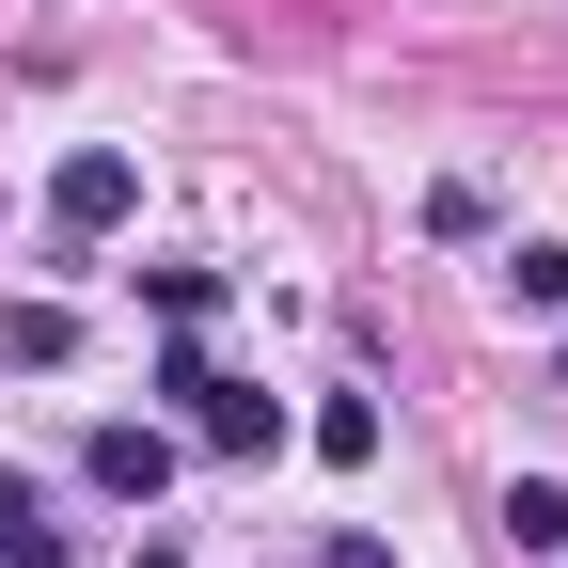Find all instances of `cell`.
Masks as SVG:
<instances>
[{"label": "cell", "instance_id": "277c9868", "mask_svg": "<svg viewBox=\"0 0 568 568\" xmlns=\"http://www.w3.org/2000/svg\"><path fill=\"white\" fill-rule=\"evenodd\" d=\"M0 568H80V537H63V521L32 506L17 474H0Z\"/></svg>", "mask_w": 568, "mask_h": 568}, {"label": "cell", "instance_id": "5b68a950", "mask_svg": "<svg viewBox=\"0 0 568 568\" xmlns=\"http://www.w3.org/2000/svg\"><path fill=\"white\" fill-rule=\"evenodd\" d=\"M506 552H568V474H521L506 489Z\"/></svg>", "mask_w": 568, "mask_h": 568}, {"label": "cell", "instance_id": "8fae6325", "mask_svg": "<svg viewBox=\"0 0 568 568\" xmlns=\"http://www.w3.org/2000/svg\"><path fill=\"white\" fill-rule=\"evenodd\" d=\"M552 332H568V316H552Z\"/></svg>", "mask_w": 568, "mask_h": 568}, {"label": "cell", "instance_id": "3957f363", "mask_svg": "<svg viewBox=\"0 0 568 568\" xmlns=\"http://www.w3.org/2000/svg\"><path fill=\"white\" fill-rule=\"evenodd\" d=\"M190 410H205V443H222V458H268V443H284V410H268L253 379H205Z\"/></svg>", "mask_w": 568, "mask_h": 568}, {"label": "cell", "instance_id": "30bf717a", "mask_svg": "<svg viewBox=\"0 0 568 568\" xmlns=\"http://www.w3.org/2000/svg\"><path fill=\"white\" fill-rule=\"evenodd\" d=\"M142 568H174V552H142Z\"/></svg>", "mask_w": 568, "mask_h": 568}, {"label": "cell", "instance_id": "6da1fadb", "mask_svg": "<svg viewBox=\"0 0 568 568\" xmlns=\"http://www.w3.org/2000/svg\"><path fill=\"white\" fill-rule=\"evenodd\" d=\"M126 205H142V174H126V142H80V159L48 174V222H63V237H111Z\"/></svg>", "mask_w": 568, "mask_h": 568}, {"label": "cell", "instance_id": "52a82bcc", "mask_svg": "<svg viewBox=\"0 0 568 568\" xmlns=\"http://www.w3.org/2000/svg\"><path fill=\"white\" fill-rule=\"evenodd\" d=\"M506 301H521V316H568V253H552V237L506 253Z\"/></svg>", "mask_w": 568, "mask_h": 568}, {"label": "cell", "instance_id": "9c48e42d", "mask_svg": "<svg viewBox=\"0 0 568 568\" xmlns=\"http://www.w3.org/2000/svg\"><path fill=\"white\" fill-rule=\"evenodd\" d=\"M316 568H395V552H379V537H332V552H316Z\"/></svg>", "mask_w": 568, "mask_h": 568}, {"label": "cell", "instance_id": "8992f818", "mask_svg": "<svg viewBox=\"0 0 568 568\" xmlns=\"http://www.w3.org/2000/svg\"><path fill=\"white\" fill-rule=\"evenodd\" d=\"M316 458L364 474V458H379V395H332V410H316Z\"/></svg>", "mask_w": 568, "mask_h": 568}, {"label": "cell", "instance_id": "ba28073f", "mask_svg": "<svg viewBox=\"0 0 568 568\" xmlns=\"http://www.w3.org/2000/svg\"><path fill=\"white\" fill-rule=\"evenodd\" d=\"M0 347H17V364H63V347H80V316H63V301H17V316H0Z\"/></svg>", "mask_w": 568, "mask_h": 568}, {"label": "cell", "instance_id": "7a4b0ae2", "mask_svg": "<svg viewBox=\"0 0 568 568\" xmlns=\"http://www.w3.org/2000/svg\"><path fill=\"white\" fill-rule=\"evenodd\" d=\"M80 474L111 489V506H159V489H174V443H159V426H95V443H80Z\"/></svg>", "mask_w": 568, "mask_h": 568}]
</instances>
